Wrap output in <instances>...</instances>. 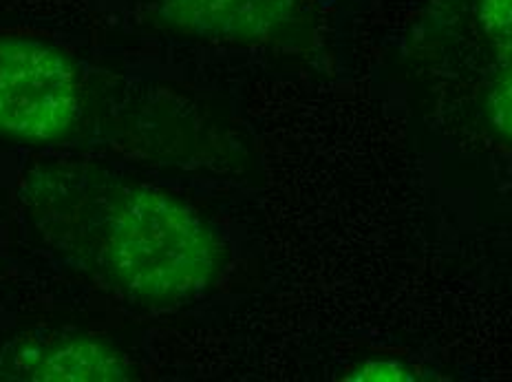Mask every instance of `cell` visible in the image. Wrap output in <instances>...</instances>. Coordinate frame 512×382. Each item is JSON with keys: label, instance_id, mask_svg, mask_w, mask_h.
I'll use <instances>...</instances> for the list:
<instances>
[{"label": "cell", "instance_id": "cell-1", "mask_svg": "<svg viewBox=\"0 0 512 382\" xmlns=\"http://www.w3.org/2000/svg\"><path fill=\"white\" fill-rule=\"evenodd\" d=\"M25 215L42 248L137 310H170L210 292L228 268L219 226L177 190L91 164L34 171Z\"/></svg>", "mask_w": 512, "mask_h": 382}, {"label": "cell", "instance_id": "cell-2", "mask_svg": "<svg viewBox=\"0 0 512 382\" xmlns=\"http://www.w3.org/2000/svg\"><path fill=\"white\" fill-rule=\"evenodd\" d=\"M93 91L78 56L45 34L0 29V137L31 146L76 137Z\"/></svg>", "mask_w": 512, "mask_h": 382}, {"label": "cell", "instance_id": "cell-3", "mask_svg": "<svg viewBox=\"0 0 512 382\" xmlns=\"http://www.w3.org/2000/svg\"><path fill=\"white\" fill-rule=\"evenodd\" d=\"M307 0H148L168 36L215 47H268L294 38Z\"/></svg>", "mask_w": 512, "mask_h": 382}, {"label": "cell", "instance_id": "cell-4", "mask_svg": "<svg viewBox=\"0 0 512 382\" xmlns=\"http://www.w3.org/2000/svg\"><path fill=\"white\" fill-rule=\"evenodd\" d=\"M446 12L473 60L484 124L512 144V0H448Z\"/></svg>", "mask_w": 512, "mask_h": 382}, {"label": "cell", "instance_id": "cell-5", "mask_svg": "<svg viewBox=\"0 0 512 382\" xmlns=\"http://www.w3.org/2000/svg\"><path fill=\"white\" fill-rule=\"evenodd\" d=\"M133 378L126 356L106 338L34 334L0 352V380L106 382Z\"/></svg>", "mask_w": 512, "mask_h": 382}]
</instances>
